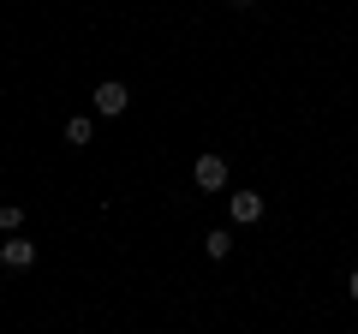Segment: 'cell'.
Returning a JSON list of instances; mask_svg holds the SVG:
<instances>
[{
  "label": "cell",
  "instance_id": "6da1fadb",
  "mask_svg": "<svg viewBox=\"0 0 358 334\" xmlns=\"http://www.w3.org/2000/svg\"><path fill=\"white\" fill-rule=\"evenodd\" d=\"M192 180H197V191H221V185H227V161H221V155H197Z\"/></svg>",
  "mask_w": 358,
  "mask_h": 334
},
{
  "label": "cell",
  "instance_id": "7a4b0ae2",
  "mask_svg": "<svg viewBox=\"0 0 358 334\" xmlns=\"http://www.w3.org/2000/svg\"><path fill=\"white\" fill-rule=\"evenodd\" d=\"M126 102H131V90L126 84H114V78H108V84H96V114H126Z\"/></svg>",
  "mask_w": 358,
  "mask_h": 334
},
{
  "label": "cell",
  "instance_id": "3957f363",
  "mask_svg": "<svg viewBox=\"0 0 358 334\" xmlns=\"http://www.w3.org/2000/svg\"><path fill=\"white\" fill-rule=\"evenodd\" d=\"M233 221H239V227H251V221H263V191H233Z\"/></svg>",
  "mask_w": 358,
  "mask_h": 334
},
{
  "label": "cell",
  "instance_id": "277c9868",
  "mask_svg": "<svg viewBox=\"0 0 358 334\" xmlns=\"http://www.w3.org/2000/svg\"><path fill=\"white\" fill-rule=\"evenodd\" d=\"M30 263H36V245L30 239H6L0 245V269H30Z\"/></svg>",
  "mask_w": 358,
  "mask_h": 334
},
{
  "label": "cell",
  "instance_id": "5b68a950",
  "mask_svg": "<svg viewBox=\"0 0 358 334\" xmlns=\"http://www.w3.org/2000/svg\"><path fill=\"white\" fill-rule=\"evenodd\" d=\"M203 251H209V257L221 263V257L233 251V233H221V227H215V233H203Z\"/></svg>",
  "mask_w": 358,
  "mask_h": 334
},
{
  "label": "cell",
  "instance_id": "8992f818",
  "mask_svg": "<svg viewBox=\"0 0 358 334\" xmlns=\"http://www.w3.org/2000/svg\"><path fill=\"white\" fill-rule=\"evenodd\" d=\"M90 131H96L90 119H66V143H72V150H84V143H90Z\"/></svg>",
  "mask_w": 358,
  "mask_h": 334
},
{
  "label": "cell",
  "instance_id": "52a82bcc",
  "mask_svg": "<svg viewBox=\"0 0 358 334\" xmlns=\"http://www.w3.org/2000/svg\"><path fill=\"white\" fill-rule=\"evenodd\" d=\"M18 227H24V209H18V203H0V233H18Z\"/></svg>",
  "mask_w": 358,
  "mask_h": 334
},
{
  "label": "cell",
  "instance_id": "ba28073f",
  "mask_svg": "<svg viewBox=\"0 0 358 334\" xmlns=\"http://www.w3.org/2000/svg\"><path fill=\"white\" fill-rule=\"evenodd\" d=\"M346 293H352V298H358V269H352V286H346Z\"/></svg>",
  "mask_w": 358,
  "mask_h": 334
},
{
  "label": "cell",
  "instance_id": "9c48e42d",
  "mask_svg": "<svg viewBox=\"0 0 358 334\" xmlns=\"http://www.w3.org/2000/svg\"><path fill=\"white\" fill-rule=\"evenodd\" d=\"M227 6H239V13H245V6H251V0H227Z\"/></svg>",
  "mask_w": 358,
  "mask_h": 334
}]
</instances>
